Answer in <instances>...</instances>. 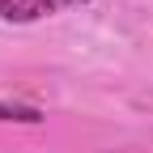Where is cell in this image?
Returning <instances> with one entry per match:
<instances>
[{
  "label": "cell",
  "instance_id": "6da1fadb",
  "mask_svg": "<svg viewBox=\"0 0 153 153\" xmlns=\"http://www.w3.org/2000/svg\"><path fill=\"white\" fill-rule=\"evenodd\" d=\"M43 13H51L43 0H0V17L4 22H38Z\"/></svg>",
  "mask_w": 153,
  "mask_h": 153
},
{
  "label": "cell",
  "instance_id": "7a4b0ae2",
  "mask_svg": "<svg viewBox=\"0 0 153 153\" xmlns=\"http://www.w3.org/2000/svg\"><path fill=\"white\" fill-rule=\"evenodd\" d=\"M0 123H43V111L22 102H0Z\"/></svg>",
  "mask_w": 153,
  "mask_h": 153
},
{
  "label": "cell",
  "instance_id": "3957f363",
  "mask_svg": "<svg viewBox=\"0 0 153 153\" xmlns=\"http://www.w3.org/2000/svg\"><path fill=\"white\" fill-rule=\"evenodd\" d=\"M47 9H72V4H89V0H43Z\"/></svg>",
  "mask_w": 153,
  "mask_h": 153
}]
</instances>
